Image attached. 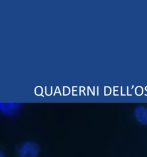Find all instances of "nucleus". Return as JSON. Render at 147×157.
Listing matches in <instances>:
<instances>
[{
	"instance_id": "f03ea898",
	"label": "nucleus",
	"mask_w": 147,
	"mask_h": 157,
	"mask_svg": "<svg viewBox=\"0 0 147 157\" xmlns=\"http://www.w3.org/2000/svg\"><path fill=\"white\" fill-rule=\"evenodd\" d=\"M134 115L138 122L147 125V108L143 106H137L134 110Z\"/></svg>"
},
{
	"instance_id": "f257e3e1",
	"label": "nucleus",
	"mask_w": 147,
	"mask_h": 157,
	"mask_svg": "<svg viewBox=\"0 0 147 157\" xmlns=\"http://www.w3.org/2000/svg\"><path fill=\"white\" fill-rule=\"evenodd\" d=\"M19 157H36L39 153V146L34 142H27L23 144L19 151Z\"/></svg>"
},
{
	"instance_id": "7ed1b4c3",
	"label": "nucleus",
	"mask_w": 147,
	"mask_h": 157,
	"mask_svg": "<svg viewBox=\"0 0 147 157\" xmlns=\"http://www.w3.org/2000/svg\"><path fill=\"white\" fill-rule=\"evenodd\" d=\"M0 157H5V155L3 153V152H0Z\"/></svg>"
}]
</instances>
